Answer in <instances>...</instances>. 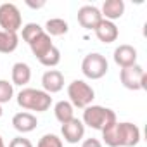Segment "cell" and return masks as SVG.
Returning <instances> with one entry per match:
<instances>
[{"instance_id":"obj_1","label":"cell","mask_w":147,"mask_h":147,"mask_svg":"<svg viewBox=\"0 0 147 147\" xmlns=\"http://www.w3.org/2000/svg\"><path fill=\"white\" fill-rule=\"evenodd\" d=\"M102 140L107 147H135L140 142V128L130 121H114L102 130Z\"/></svg>"},{"instance_id":"obj_2","label":"cell","mask_w":147,"mask_h":147,"mask_svg":"<svg viewBox=\"0 0 147 147\" xmlns=\"http://www.w3.org/2000/svg\"><path fill=\"white\" fill-rule=\"evenodd\" d=\"M18 106L26 111L45 113L52 106V97L38 88H23L18 94Z\"/></svg>"},{"instance_id":"obj_3","label":"cell","mask_w":147,"mask_h":147,"mask_svg":"<svg viewBox=\"0 0 147 147\" xmlns=\"http://www.w3.org/2000/svg\"><path fill=\"white\" fill-rule=\"evenodd\" d=\"M83 125L94 128V130H99L102 131L104 128H107L109 125H113L116 119V113L109 107H104V106H88L83 109Z\"/></svg>"},{"instance_id":"obj_4","label":"cell","mask_w":147,"mask_h":147,"mask_svg":"<svg viewBox=\"0 0 147 147\" xmlns=\"http://www.w3.org/2000/svg\"><path fill=\"white\" fill-rule=\"evenodd\" d=\"M67 97H69V102L73 107L85 109V107L92 106V102L95 99V90L85 80H73L67 85Z\"/></svg>"},{"instance_id":"obj_5","label":"cell","mask_w":147,"mask_h":147,"mask_svg":"<svg viewBox=\"0 0 147 147\" xmlns=\"http://www.w3.org/2000/svg\"><path fill=\"white\" fill-rule=\"evenodd\" d=\"M107 71H109V62L99 52H90L82 61V73L88 80H100L102 76H106Z\"/></svg>"},{"instance_id":"obj_6","label":"cell","mask_w":147,"mask_h":147,"mask_svg":"<svg viewBox=\"0 0 147 147\" xmlns=\"http://www.w3.org/2000/svg\"><path fill=\"white\" fill-rule=\"evenodd\" d=\"M119 82L126 90H147V75L140 64L123 67L119 71Z\"/></svg>"},{"instance_id":"obj_7","label":"cell","mask_w":147,"mask_h":147,"mask_svg":"<svg viewBox=\"0 0 147 147\" xmlns=\"http://www.w3.org/2000/svg\"><path fill=\"white\" fill-rule=\"evenodd\" d=\"M0 28L9 33H18L23 28V18L16 4L5 2L0 5Z\"/></svg>"},{"instance_id":"obj_8","label":"cell","mask_w":147,"mask_h":147,"mask_svg":"<svg viewBox=\"0 0 147 147\" xmlns=\"http://www.w3.org/2000/svg\"><path fill=\"white\" fill-rule=\"evenodd\" d=\"M76 18H78L80 26L85 28V30H95L99 26V23L104 19L102 14H100V9L95 7V5H83V7H80Z\"/></svg>"},{"instance_id":"obj_9","label":"cell","mask_w":147,"mask_h":147,"mask_svg":"<svg viewBox=\"0 0 147 147\" xmlns=\"http://www.w3.org/2000/svg\"><path fill=\"white\" fill-rule=\"evenodd\" d=\"M61 133H62L64 142H67V144H78L85 137V125H83L82 119L73 118L71 121H67V123H64L61 126Z\"/></svg>"},{"instance_id":"obj_10","label":"cell","mask_w":147,"mask_h":147,"mask_svg":"<svg viewBox=\"0 0 147 147\" xmlns=\"http://www.w3.org/2000/svg\"><path fill=\"white\" fill-rule=\"evenodd\" d=\"M137 49L133 45H128V43H121L119 47L114 49V54H113V59L114 62L123 69V67H130L133 64H137Z\"/></svg>"},{"instance_id":"obj_11","label":"cell","mask_w":147,"mask_h":147,"mask_svg":"<svg viewBox=\"0 0 147 147\" xmlns=\"http://www.w3.org/2000/svg\"><path fill=\"white\" fill-rule=\"evenodd\" d=\"M42 87H43V92H47L49 95L61 92L64 88V75L59 69L45 71L43 76H42Z\"/></svg>"},{"instance_id":"obj_12","label":"cell","mask_w":147,"mask_h":147,"mask_svg":"<svg viewBox=\"0 0 147 147\" xmlns=\"http://www.w3.org/2000/svg\"><path fill=\"white\" fill-rule=\"evenodd\" d=\"M94 31H95V36L99 38V42H102V43H113L119 36L118 26L113 21H107V19H102Z\"/></svg>"},{"instance_id":"obj_13","label":"cell","mask_w":147,"mask_h":147,"mask_svg":"<svg viewBox=\"0 0 147 147\" xmlns=\"http://www.w3.org/2000/svg\"><path fill=\"white\" fill-rule=\"evenodd\" d=\"M36 125H38L36 116L28 113V111H21V113L14 114V118H12V126L19 133H30L36 128Z\"/></svg>"},{"instance_id":"obj_14","label":"cell","mask_w":147,"mask_h":147,"mask_svg":"<svg viewBox=\"0 0 147 147\" xmlns=\"http://www.w3.org/2000/svg\"><path fill=\"white\" fill-rule=\"evenodd\" d=\"M100 14H102L104 19L114 23L116 19H119L125 14V2L123 0H106V2L102 4Z\"/></svg>"},{"instance_id":"obj_15","label":"cell","mask_w":147,"mask_h":147,"mask_svg":"<svg viewBox=\"0 0 147 147\" xmlns=\"http://www.w3.org/2000/svg\"><path fill=\"white\" fill-rule=\"evenodd\" d=\"M11 78H12V85H18V87L28 85L31 80V67L26 62H16L11 71Z\"/></svg>"},{"instance_id":"obj_16","label":"cell","mask_w":147,"mask_h":147,"mask_svg":"<svg viewBox=\"0 0 147 147\" xmlns=\"http://www.w3.org/2000/svg\"><path fill=\"white\" fill-rule=\"evenodd\" d=\"M52 47H54L52 38H50L45 31H43V33H42L35 42H31V43H30V49H31V52H33V55H35L36 59H42V57H43V55H45Z\"/></svg>"},{"instance_id":"obj_17","label":"cell","mask_w":147,"mask_h":147,"mask_svg":"<svg viewBox=\"0 0 147 147\" xmlns=\"http://www.w3.org/2000/svg\"><path fill=\"white\" fill-rule=\"evenodd\" d=\"M54 114H55V119L61 125H64V123H67L75 118V107L71 106L69 100H59L54 106Z\"/></svg>"},{"instance_id":"obj_18","label":"cell","mask_w":147,"mask_h":147,"mask_svg":"<svg viewBox=\"0 0 147 147\" xmlns=\"http://www.w3.org/2000/svg\"><path fill=\"white\" fill-rule=\"evenodd\" d=\"M43 31H45L50 38H52V36H62V35H66V33L69 31V24H67L64 19H61V18H52V19H49V21L45 23Z\"/></svg>"},{"instance_id":"obj_19","label":"cell","mask_w":147,"mask_h":147,"mask_svg":"<svg viewBox=\"0 0 147 147\" xmlns=\"http://www.w3.org/2000/svg\"><path fill=\"white\" fill-rule=\"evenodd\" d=\"M18 45H19L18 33L0 31V54H11L18 49Z\"/></svg>"},{"instance_id":"obj_20","label":"cell","mask_w":147,"mask_h":147,"mask_svg":"<svg viewBox=\"0 0 147 147\" xmlns=\"http://www.w3.org/2000/svg\"><path fill=\"white\" fill-rule=\"evenodd\" d=\"M42 33H43V28H42L38 23H28V24H24L23 30H21V36H23V40H24L28 45H30L31 42H35Z\"/></svg>"},{"instance_id":"obj_21","label":"cell","mask_w":147,"mask_h":147,"mask_svg":"<svg viewBox=\"0 0 147 147\" xmlns=\"http://www.w3.org/2000/svg\"><path fill=\"white\" fill-rule=\"evenodd\" d=\"M38 62L42 64V66H47V67H54V66H57L59 62H61V50L54 45L42 59H38Z\"/></svg>"},{"instance_id":"obj_22","label":"cell","mask_w":147,"mask_h":147,"mask_svg":"<svg viewBox=\"0 0 147 147\" xmlns=\"http://www.w3.org/2000/svg\"><path fill=\"white\" fill-rule=\"evenodd\" d=\"M12 97H14V87H12V83H9L7 80H0V106L11 102Z\"/></svg>"},{"instance_id":"obj_23","label":"cell","mask_w":147,"mask_h":147,"mask_svg":"<svg viewBox=\"0 0 147 147\" xmlns=\"http://www.w3.org/2000/svg\"><path fill=\"white\" fill-rule=\"evenodd\" d=\"M36 147H62V138L57 137L55 133H45L38 140Z\"/></svg>"},{"instance_id":"obj_24","label":"cell","mask_w":147,"mask_h":147,"mask_svg":"<svg viewBox=\"0 0 147 147\" xmlns=\"http://www.w3.org/2000/svg\"><path fill=\"white\" fill-rule=\"evenodd\" d=\"M9 147H33V144H31V140H28V138L19 135V137H14L9 142Z\"/></svg>"},{"instance_id":"obj_25","label":"cell","mask_w":147,"mask_h":147,"mask_svg":"<svg viewBox=\"0 0 147 147\" xmlns=\"http://www.w3.org/2000/svg\"><path fill=\"white\" fill-rule=\"evenodd\" d=\"M82 147H102V142L99 140V138H85L83 142H82Z\"/></svg>"},{"instance_id":"obj_26","label":"cell","mask_w":147,"mask_h":147,"mask_svg":"<svg viewBox=\"0 0 147 147\" xmlns=\"http://www.w3.org/2000/svg\"><path fill=\"white\" fill-rule=\"evenodd\" d=\"M26 5L31 9H42L45 5V0H40V2H31V0H26Z\"/></svg>"},{"instance_id":"obj_27","label":"cell","mask_w":147,"mask_h":147,"mask_svg":"<svg viewBox=\"0 0 147 147\" xmlns=\"http://www.w3.org/2000/svg\"><path fill=\"white\" fill-rule=\"evenodd\" d=\"M0 147H5V142H4V138H2V135H0Z\"/></svg>"},{"instance_id":"obj_28","label":"cell","mask_w":147,"mask_h":147,"mask_svg":"<svg viewBox=\"0 0 147 147\" xmlns=\"http://www.w3.org/2000/svg\"><path fill=\"white\" fill-rule=\"evenodd\" d=\"M2 114H4V109H2V106H0V118H2Z\"/></svg>"}]
</instances>
